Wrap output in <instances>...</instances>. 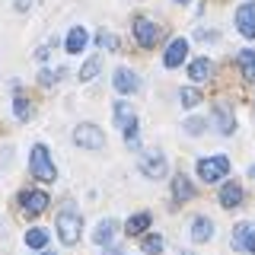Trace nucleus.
I'll return each mask as SVG.
<instances>
[{"instance_id": "2", "label": "nucleus", "mask_w": 255, "mask_h": 255, "mask_svg": "<svg viewBox=\"0 0 255 255\" xmlns=\"http://www.w3.org/2000/svg\"><path fill=\"white\" fill-rule=\"evenodd\" d=\"M80 233H83V217H80V211L77 207H64V211L58 214V236H61V243H67V246H74Z\"/></svg>"}, {"instance_id": "6", "label": "nucleus", "mask_w": 255, "mask_h": 255, "mask_svg": "<svg viewBox=\"0 0 255 255\" xmlns=\"http://www.w3.org/2000/svg\"><path fill=\"white\" fill-rule=\"evenodd\" d=\"M137 169L147 175V179H166V156L163 153H156V150H150V153H143L140 156V163H137Z\"/></svg>"}, {"instance_id": "31", "label": "nucleus", "mask_w": 255, "mask_h": 255, "mask_svg": "<svg viewBox=\"0 0 255 255\" xmlns=\"http://www.w3.org/2000/svg\"><path fill=\"white\" fill-rule=\"evenodd\" d=\"M29 3L32 0H16V10H29Z\"/></svg>"}, {"instance_id": "22", "label": "nucleus", "mask_w": 255, "mask_h": 255, "mask_svg": "<svg viewBox=\"0 0 255 255\" xmlns=\"http://www.w3.org/2000/svg\"><path fill=\"white\" fill-rule=\"evenodd\" d=\"M26 246H29V249H45V246H48V230L32 227L26 233Z\"/></svg>"}, {"instance_id": "13", "label": "nucleus", "mask_w": 255, "mask_h": 255, "mask_svg": "<svg viewBox=\"0 0 255 255\" xmlns=\"http://www.w3.org/2000/svg\"><path fill=\"white\" fill-rule=\"evenodd\" d=\"M185 54H188V42L185 38H172L169 48H166V54H163V64L172 70V67H179V64L185 61Z\"/></svg>"}, {"instance_id": "15", "label": "nucleus", "mask_w": 255, "mask_h": 255, "mask_svg": "<svg viewBox=\"0 0 255 255\" xmlns=\"http://www.w3.org/2000/svg\"><path fill=\"white\" fill-rule=\"evenodd\" d=\"M220 204L227 207V211H233V207L243 204V188H239V182H223V188H220Z\"/></svg>"}, {"instance_id": "8", "label": "nucleus", "mask_w": 255, "mask_h": 255, "mask_svg": "<svg viewBox=\"0 0 255 255\" xmlns=\"http://www.w3.org/2000/svg\"><path fill=\"white\" fill-rule=\"evenodd\" d=\"M159 35H163V32H159V26L153 19H137L134 22V38H137L140 48H153L159 42Z\"/></svg>"}, {"instance_id": "10", "label": "nucleus", "mask_w": 255, "mask_h": 255, "mask_svg": "<svg viewBox=\"0 0 255 255\" xmlns=\"http://www.w3.org/2000/svg\"><path fill=\"white\" fill-rule=\"evenodd\" d=\"M19 204H22V214L35 217V214H42L51 201H48L45 191H32V188H29V191H19Z\"/></svg>"}, {"instance_id": "24", "label": "nucleus", "mask_w": 255, "mask_h": 255, "mask_svg": "<svg viewBox=\"0 0 255 255\" xmlns=\"http://www.w3.org/2000/svg\"><path fill=\"white\" fill-rule=\"evenodd\" d=\"M179 99H182V106H185V109H195L198 102H201V90H195V86H185V90L179 93Z\"/></svg>"}, {"instance_id": "14", "label": "nucleus", "mask_w": 255, "mask_h": 255, "mask_svg": "<svg viewBox=\"0 0 255 255\" xmlns=\"http://www.w3.org/2000/svg\"><path fill=\"white\" fill-rule=\"evenodd\" d=\"M86 42H90V32L83 26H74L67 32V38H64V48H67V54H80L86 48Z\"/></svg>"}, {"instance_id": "25", "label": "nucleus", "mask_w": 255, "mask_h": 255, "mask_svg": "<svg viewBox=\"0 0 255 255\" xmlns=\"http://www.w3.org/2000/svg\"><path fill=\"white\" fill-rule=\"evenodd\" d=\"M99 67H102V61H99V58H90L83 67H80V80H83V83H90V80L99 74Z\"/></svg>"}, {"instance_id": "35", "label": "nucleus", "mask_w": 255, "mask_h": 255, "mask_svg": "<svg viewBox=\"0 0 255 255\" xmlns=\"http://www.w3.org/2000/svg\"><path fill=\"white\" fill-rule=\"evenodd\" d=\"M175 3H188V0H175Z\"/></svg>"}, {"instance_id": "28", "label": "nucleus", "mask_w": 255, "mask_h": 255, "mask_svg": "<svg viewBox=\"0 0 255 255\" xmlns=\"http://www.w3.org/2000/svg\"><path fill=\"white\" fill-rule=\"evenodd\" d=\"M96 42H99V45H106V48H109V51H118V48H122V42H118V38H115V35H106V32H102V35H99V38H96Z\"/></svg>"}, {"instance_id": "30", "label": "nucleus", "mask_w": 255, "mask_h": 255, "mask_svg": "<svg viewBox=\"0 0 255 255\" xmlns=\"http://www.w3.org/2000/svg\"><path fill=\"white\" fill-rule=\"evenodd\" d=\"M48 48H51V45H48V42L35 48V61H48V54H51V51H48Z\"/></svg>"}, {"instance_id": "17", "label": "nucleus", "mask_w": 255, "mask_h": 255, "mask_svg": "<svg viewBox=\"0 0 255 255\" xmlns=\"http://www.w3.org/2000/svg\"><path fill=\"white\" fill-rule=\"evenodd\" d=\"M214 125H217V131H220V134H233V131H236L233 109H227V106H217V109H214Z\"/></svg>"}, {"instance_id": "29", "label": "nucleus", "mask_w": 255, "mask_h": 255, "mask_svg": "<svg viewBox=\"0 0 255 255\" xmlns=\"http://www.w3.org/2000/svg\"><path fill=\"white\" fill-rule=\"evenodd\" d=\"M185 131L188 134H204V118H188V122H185Z\"/></svg>"}, {"instance_id": "23", "label": "nucleus", "mask_w": 255, "mask_h": 255, "mask_svg": "<svg viewBox=\"0 0 255 255\" xmlns=\"http://www.w3.org/2000/svg\"><path fill=\"white\" fill-rule=\"evenodd\" d=\"M140 249H143V255H159V252H163V236H156V233L143 236L140 239Z\"/></svg>"}, {"instance_id": "26", "label": "nucleus", "mask_w": 255, "mask_h": 255, "mask_svg": "<svg viewBox=\"0 0 255 255\" xmlns=\"http://www.w3.org/2000/svg\"><path fill=\"white\" fill-rule=\"evenodd\" d=\"M13 115H16V118H22V122H26V118L32 115V109H29V99H26V96H16V99H13Z\"/></svg>"}, {"instance_id": "11", "label": "nucleus", "mask_w": 255, "mask_h": 255, "mask_svg": "<svg viewBox=\"0 0 255 255\" xmlns=\"http://www.w3.org/2000/svg\"><path fill=\"white\" fill-rule=\"evenodd\" d=\"M112 86H115L122 96H131V93L140 90V77L134 74V70H128V67H118L115 77H112Z\"/></svg>"}, {"instance_id": "27", "label": "nucleus", "mask_w": 255, "mask_h": 255, "mask_svg": "<svg viewBox=\"0 0 255 255\" xmlns=\"http://www.w3.org/2000/svg\"><path fill=\"white\" fill-rule=\"evenodd\" d=\"M61 77H67V74H64V70H42V74H38V83H42V86H54Z\"/></svg>"}, {"instance_id": "12", "label": "nucleus", "mask_w": 255, "mask_h": 255, "mask_svg": "<svg viewBox=\"0 0 255 255\" xmlns=\"http://www.w3.org/2000/svg\"><path fill=\"white\" fill-rule=\"evenodd\" d=\"M195 185H191V179L188 175H175L172 179V204H185V201H191L195 198Z\"/></svg>"}, {"instance_id": "7", "label": "nucleus", "mask_w": 255, "mask_h": 255, "mask_svg": "<svg viewBox=\"0 0 255 255\" xmlns=\"http://www.w3.org/2000/svg\"><path fill=\"white\" fill-rule=\"evenodd\" d=\"M233 249L243 252V255H255V227H252V223H236Z\"/></svg>"}, {"instance_id": "16", "label": "nucleus", "mask_w": 255, "mask_h": 255, "mask_svg": "<svg viewBox=\"0 0 255 255\" xmlns=\"http://www.w3.org/2000/svg\"><path fill=\"white\" fill-rule=\"evenodd\" d=\"M211 74H214L211 58H198V61H191V64H188V77H191V83H204V80H211Z\"/></svg>"}, {"instance_id": "18", "label": "nucleus", "mask_w": 255, "mask_h": 255, "mask_svg": "<svg viewBox=\"0 0 255 255\" xmlns=\"http://www.w3.org/2000/svg\"><path fill=\"white\" fill-rule=\"evenodd\" d=\"M115 233H118V223L115 220H102L99 227L93 230V246H109L112 239H115Z\"/></svg>"}, {"instance_id": "33", "label": "nucleus", "mask_w": 255, "mask_h": 255, "mask_svg": "<svg viewBox=\"0 0 255 255\" xmlns=\"http://www.w3.org/2000/svg\"><path fill=\"white\" fill-rule=\"evenodd\" d=\"M249 175H252V179H255V166H249Z\"/></svg>"}, {"instance_id": "19", "label": "nucleus", "mask_w": 255, "mask_h": 255, "mask_svg": "<svg viewBox=\"0 0 255 255\" xmlns=\"http://www.w3.org/2000/svg\"><path fill=\"white\" fill-rule=\"evenodd\" d=\"M211 236H214L211 217H195V220H191V239H195V243H207Z\"/></svg>"}, {"instance_id": "5", "label": "nucleus", "mask_w": 255, "mask_h": 255, "mask_svg": "<svg viewBox=\"0 0 255 255\" xmlns=\"http://www.w3.org/2000/svg\"><path fill=\"white\" fill-rule=\"evenodd\" d=\"M74 143L80 150H102L106 147V134H102L96 125H80L74 131Z\"/></svg>"}, {"instance_id": "9", "label": "nucleus", "mask_w": 255, "mask_h": 255, "mask_svg": "<svg viewBox=\"0 0 255 255\" xmlns=\"http://www.w3.org/2000/svg\"><path fill=\"white\" fill-rule=\"evenodd\" d=\"M236 32L246 38H255V0H249V3H243L236 10Z\"/></svg>"}, {"instance_id": "4", "label": "nucleus", "mask_w": 255, "mask_h": 255, "mask_svg": "<svg viewBox=\"0 0 255 255\" xmlns=\"http://www.w3.org/2000/svg\"><path fill=\"white\" fill-rule=\"evenodd\" d=\"M115 125H118V131H125V137H128V143H137V115H134V109H131V102H122L118 99L115 102Z\"/></svg>"}, {"instance_id": "1", "label": "nucleus", "mask_w": 255, "mask_h": 255, "mask_svg": "<svg viewBox=\"0 0 255 255\" xmlns=\"http://www.w3.org/2000/svg\"><path fill=\"white\" fill-rule=\"evenodd\" d=\"M29 169H32V179H38V182H54V179H58V169H54L51 153H48L45 143H35V147H32Z\"/></svg>"}, {"instance_id": "32", "label": "nucleus", "mask_w": 255, "mask_h": 255, "mask_svg": "<svg viewBox=\"0 0 255 255\" xmlns=\"http://www.w3.org/2000/svg\"><path fill=\"white\" fill-rule=\"evenodd\" d=\"M106 255H125V252H118V249H112V246H109V249H106Z\"/></svg>"}, {"instance_id": "34", "label": "nucleus", "mask_w": 255, "mask_h": 255, "mask_svg": "<svg viewBox=\"0 0 255 255\" xmlns=\"http://www.w3.org/2000/svg\"><path fill=\"white\" fill-rule=\"evenodd\" d=\"M38 255H54V252H45V249H38Z\"/></svg>"}, {"instance_id": "3", "label": "nucleus", "mask_w": 255, "mask_h": 255, "mask_svg": "<svg viewBox=\"0 0 255 255\" xmlns=\"http://www.w3.org/2000/svg\"><path fill=\"white\" fill-rule=\"evenodd\" d=\"M195 169H198V179L201 182H220L223 175L230 172V159L217 153V156H204V159H198L195 163Z\"/></svg>"}, {"instance_id": "21", "label": "nucleus", "mask_w": 255, "mask_h": 255, "mask_svg": "<svg viewBox=\"0 0 255 255\" xmlns=\"http://www.w3.org/2000/svg\"><path fill=\"white\" fill-rule=\"evenodd\" d=\"M236 61H239V70H243V77L252 83V80H255V51H252V48H243V51L236 54Z\"/></svg>"}, {"instance_id": "20", "label": "nucleus", "mask_w": 255, "mask_h": 255, "mask_svg": "<svg viewBox=\"0 0 255 255\" xmlns=\"http://www.w3.org/2000/svg\"><path fill=\"white\" fill-rule=\"evenodd\" d=\"M150 214L147 211H140V214H134V217H128V223H125V233L128 236H143V230L150 227Z\"/></svg>"}]
</instances>
